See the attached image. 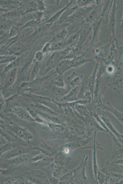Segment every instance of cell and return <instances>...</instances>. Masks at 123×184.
<instances>
[{
  "mask_svg": "<svg viewBox=\"0 0 123 184\" xmlns=\"http://www.w3.org/2000/svg\"><path fill=\"white\" fill-rule=\"evenodd\" d=\"M51 25V24H44L43 25L37 28L31 36L30 39L31 40V41H34L35 40L40 34L43 33Z\"/></svg>",
  "mask_w": 123,
  "mask_h": 184,
  "instance_id": "4fadbf2b",
  "label": "cell"
},
{
  "mask_svg": "<svg viewBox=\"0 0 123 184\" xmlns=\"http://www.w3.org/2000/svg\"><path fill=\"white\" fill-rule=\"evenodd\" d=\"M19 33L18 29L16 28L13 26L10 29L9 37H11L16 36L17 35H18Z\"/></svg>",
  "mask_w": 123,
  "mask_h": 184,
  "instance_id": "4316f807",
  "label": "cell"
},
{
  "mask_svg": "<svg viewBox=\"0 0 123 184\" xmlns=\"http://www.w3.org/2000/svg\"><path fill=\"white\" fill-rule=\"evenodd\" d=\"M40 68V65L38 62H35L34 65L31 72L30 76V79L31 81L33 80L35 77L37 75L39 69Z\"/></svg>",
  "mask_w": 123,
  "mask_h": 184,
  "instance_id": "ac0fdd59",
  "label": "cell"
},
{
  "mask_svg": "<svg viewBox=\"0 0 123 184\" xmlns=\"http://www.w3.org/2000/svg\"><path fill=\"white\" fill-rule=\"evenodd\" d=\"M61 59L60 53L55 52L51 55L48 59L46 65L47 69L50 70L58 64V62Z\"/></svg>",
  "mask_w": 123,
  "mask_h": 184,
  "instance_id": "ba28073f",
  "label": "cell"
},
{
  "mask_svg": "<svg viewBox=\"0 0 123 184\" xmlns=\"http://www.w3.org/2000/svg\"><path fill=\"white\" fill-rule=\"evenodd\" d=\"M13 129L16 134L23 139L28 140L31 137L30 134L24 128L17 126H14Z\"/></svg>",
  "mask_w": 123,
  "mask_h": 184,
  "instance_id": "5bb4252c",
  "label": "cell"
},
{
  "mask_svg": "<svg viewBox=\"0 0 123 184\" xmlns=\"http://www.w3.org/2000/svg\"><path fill=\"white\" fill-rule=\"evenodd\" d=\"M37 4L38 8L41 11H43L46 10V7L43 1L38 0Z\"/></svg>",
  "mask_w": 123,
  "mask_h": 184,
  "instance_id": "83f0119b",
  "label": "cell"
},
{
  "mask_svg": "<svg viewBox=\"0 0 123 184\" xmlns=\"http://www.w3.org/2000/svg\"><path fill=\"white\" fill-rule=\"evenodd\" d=\"M65 44L66 43L64 44L62 41L57 42L53 44L52 49L53 50H58L63 48Z\"/></svg>",
  "mask_w": 123,
  "mask_h": 184,
  "instance_id": "d4e9b609",
  "label": "cell"
},
{
  "mask_svg": "<svg viewBox=\"0 0 123 184\" xmlns=\"http://www.w3.org/2000/svg\"><path fill=\"white\" fill-rule=\"evenodd\" d=\"M116 53V49L115 48L114 45L113 44L111 47L108 53V59L109 60H112L114 58Z\"/></svg>",
  "mask_w": 123,
  "mask_h": 184,
  "instance_id": "cb8c5ba5",
  "label": "cell"
},
{
  "mask_svg": "<svg viewBox=\"0 0 123 184\" xmlns=\"http://www.w3.org/2000/svg\"><path fill=\"white\" fill-rule=\"evenodd\" d=\"M83 55L79 56L70 59V65L71 68H78L81 66L92 60L83 57Z\"/></svg>",
  "mask_w": 123,
  "mask_h": 184,
  "instance_id": "5b68a950",
  "label": "cell"
},
{
  "mask_svg": "<svg viewBox=\"0 0 123 184\" xmlns=\"http://www.w3.org/2000/svg\"><path fill=\"white\" fill-rule=\"evenodd\" d=\"M80 90V86L72 88L67 94L62 98L61 100L73 102L79 100L78 96Z\"/></svg>",
  "mask_w": 123,
  "mask_h": 184,
  "instance_id": "277c9868",
  "label": "cell"
},
{
  "mask_svg": "<svg viewBox=\"0 0 123 184\" xmlns=\"http://www.w3.org/2000/svg\"><path fill=\"white\" fill-rule=\"evenodd\" d=\"M17 67L11 70L9 72L6 80L4 87L7 88L11 86L14 82L17 75Z\"/></svg>",
  "mask_w": 123,
  "mask_h": 184,
  "instance_id": "8fae6325",
  "label": "cell"
},
{
  "mask_svg": "<svg viewBox=\"0 0 123 184\" xmlns=\"http://www.w3.org/2000/svg\"><path fill=\"white\" fill-rule=\"evenodd\" d=\"M53 82L58 87L61 88L65 87V84L62 75H60L58 74V75L55 77L54 80H53Z\"/></svg>",
  "mask_w": 123,
  "mask_h": 184,
  "instance_id": "2e32d148",
  "label": "cell"
},
{
  "mask_svg": "<svg viewBox=\"0 0 123 184\" xmlns=\"http://www.w3.org/2000/svg\"><path fill=\"white\" fill-rule=\"evenodd\" d=\"M71 68L70 65V59H64L57 65L56 70L58 73L60 75L66 71Z\"/></svg>",
  "mask_w": 123,
  "mask_h": 184,
  "instance_id": "9c48e42d",
  "label": "cell"
},
{
  "mask_svg": "<svg viewBox=\"0 0 123 184\" xmlns=\"http://www.w3.org/2000/svg\"><path fill=\"white\" fill-rule=\"evenodd\" d=\"M38 22L36 21L32 20L28 21L23 25L20 29V31L26 28L34 27L36 26Z\"/></svg>",
  "mask_w": 123,
  "mask_h": 184,
  "instance_id": "7402d4cb",
  "label": "cell"
},
{
  "mask_svg": "<svg viewBox=\"0 0 123 184\" xmlns=\"http://www.w3.org/2000/svg\"><path fill=\"white\" fill-rule=\"evenodd\" d=\"M74 0H71L65 7L54 15L49 19L45 22L44 24L46 23L51 24L58 19H59L63 13L70 5L74 2Z\"/></svg>",
  "mask_w": 123,
  "mask_h": 184,
  "instance_id": "7c38bea8",
  "label": "cell"
},
{
  "mask_svg": "<svg viewBox=\"0 0 123 184\" xmlns=\"http://www.w3.org/2000/svg\"><path fill=\"white\" fill-rule=\"evenodd\" d=\"M92 30V26L90 23L86 22L81 26L78 32L79 38L76 44L77 47L82 49L89 36Z\"/></svg>",
  "mask_w": 123,
  "mask_h": 184,
  "instance_id": "6da1fadb",
  "label": "cell"
},
{
  "mask_svg": "<svg viewBox=\"0 0 123 184\" xmlns=\"http://www.w3.org/2000/svg\"><path fill=\"white\" fill-rule=\"evenodd\" d=\"M22 15V13L19 10H13L6 13L5 16L8 17H16Z\"/></svg>",
  "mask_w": 123,
  "mask_h": 184,
  "instance_id": "ffe728a7",
  "label": "cell"
},
{
  "mask_svg": "<svg viewBox=\"0 0 123 184\" xmlns=\"http://www.w3.org/2000/svg\"><path fill=\"white\" fill-rule=\"evenodd\" d=\"M116 3L113 2L110 14L108 25V33L111 36L115 39V31L116 25L115 14L116 9Z\"/></svg>",
  "mask_w": 123,
  "mask_h": 184,
  "instance_id": "7a4b0ae2",
  "label": "cell"
},
{
  "mask_svg": "<svg viewBox=\"0 0 123 184\" xmlns=\"http://www.w3.org/2000/svg\"><path fill=\"white\" fill-rule=\"evenodd\" d=\"M121 22V26L120 27V29H122L123 27V16H122Z\"/></svg>",
  "mask_w": 123,
  "mask_h": 184,
  "instance_id": "836d02e7",
  "label": "cell"
},
{
  "mask_svg": "<svg viewBox=\"0 0 123 184\" xmlns=\"http://www.w3.org/2000/svg\"><path fill=\"white\" fill-rule=\"evenodd\" d=\"M67 31L65 28L62 29L59 31L56 35V37L59 39H63L66 36Z\"/></svg>",
  "mask_w": 123,
  "mask_h": 184,
  "instance_id": "603a6c76",
  "label": "cell"
},
{
  "mask_svg": "<svg viewBox=\"0 0 123 184\" xmlns=\"http://www.w3.org/2000/svg\"><path fill=\"white\" fill-rule=\"evenodd\" d=\"M50 48V42L47 43L44 46L42 50V52H46L49 51Z\"/></svg>",
  "mask_w": 123,
  "mask_h": 184,
  "instance_id": "1f68e13d",
  "label": "cell"
},
{
  "mask_svg": "<svg viewBox=\"0 0 123 184\" xmlns=\"http://www.w3.org/2000/svg\"><path fill=\"white\" fill-rule=\"evenodd\" d=\"M20 58H17L15 60L10 63L5 67L2 74L7 72L17 67L20 64Z\"/></svg>",
  "mask_w": 123,
  "mask_h": 184,
  "instance_id": "9a60e30c",
  "label": "cell"
},
{
  "mask_svg": "<svg viewBox=\"0 0 123 184\" xmlns=\"http://www.w3.org/2000/svg\"><path fill=\"white\" fill-rule=\"evenodd\" d=\"M106 72L108 74H111L113 73L114 71V67L112 65H108L106 69Z\"/></svg>",
  "mask_w": 123,
  "mask_h": 184,
  "instance_id": "4dcf8cb0",
  "label": "cell"
},
{
  "mask_svg": "<svg viewBox=\"0 0 123 184\" xmlns=\"http://www.w3.org/2000/svg\"><path fill=\"white\" fill-rule=\"evenodd\" d=\"M43 58L42 52H38L36 53L35 55V58L38 61H41Z\"/></svg>",
  "mask_w": 123,
  "mask_h": 184,
  "instance_id": "f546056e",
  "label": "cell"
},
{
  "mask_svg": "<svg viewBox=\"0 0 123 184\" xmlns=\"http://www.w3.org/2000/svg\"><path fill=\"white\" fill-rule=\"evenodd\" d=\"M82 78V75L73 71L71 75L69 76L67 79L70 86L72 88H73L80 86Z\"/></svg>",
  "mask_w": 123,
  "mask_h": 184,
  "instance_id": "8992f818",
  "label": "cell"
},
{
  "mask_svg": "<svg viewBox=\"0 0 123 184\" xmlns=\"http://www.w3.org/2000/svg\"><path fill=\"white\" fill-rule=\"evenodd\" d=\"M94 1L81 0H77L76 4L79 8L86 7L91 4H92Z\"/></svg>",
  "mask_w": 123,
  "mask_h": 184,
  "instance_id": "d6986e66",
  "label": "cell"
},
{
  "mask_svg": "<svg viewBox=\"0 0 123 184\" xmlns=\"http://www.w3.org/2000/svg\"><path fill=\"white\" fill-rule=\"evenodd\" d=\"M16 57L13 56H0V64L11 63L16 59Z\"/></svg>",
  "mask_w": 123,
  "mask_h": 184,
  "instance_id": "e0dca14e",
  "label": "cell"
},
{
  "mask_svg": "<svg viewBox=\"0 0 123 184\" xmlns=\"http://www.w3.org/2000/svg\"><path fill=\"white\" fill-rule=\"evenodd\" d=\"M35 106L37 109H40L44 112L52 114L55 113L51 109L42 105V104H36Z\"/></svg>",
  "mask_w": 123,
  "mask_h": 184,
  "instance_id": "44dd1931",
  "label": "cell"
},
{
  "mask_svg": "<svg viewBox=\"0 0 123 184\" xmlns=\"http://www.w3.org/2000/svg\"><path fill=\"white\" fill-rule=\"evenodd\" d=\"M12 111L21 118L28 121H34V119L28 112L21 107L15 106L13 109Z\"/></svg>",
  "mask_w": 123,
  "mask_h": 184,
  "instance_id": "52a82bcc",
  "label": "cell"
},
{
  "mask_svg": "<svg viewBox=\"0 0 123 184\" xmlns=\"http://www.w3.org/2000/svg\"><path fill=\"white\" fill-rule=\"evenodd\" d=\"M102 107L103 109L111 113L123 124V113L114 108L108 102L104 105Z\"/></svg>",
  "mask_w": 123,
  "mask_h": 184,
  "instance_id": "30bf717a",
  "label": "cell"
},
{
  "mask_svg": "<svg viewBox=\"0 0 123 184\" xmlns=\"http://www.w3.org/2000/svg\"><path fill=\"white\" fill-rule=\"evenodd\" d=\"M33 59V56L32 55H30L28 58L25 61L22 70V71H24L30 65Z\"/></svg>",
  "mask_w": 123,
  "mask_h": 184,
  "instance_id": "484cf974",
  "label": "cell"
},
{
  "mask_svg": "<svg viewBox=\"0 0 123 184\" xmlns=\"http://www.w3.org/2000/svg\"><path fill=\"white\" fill-rule=\"evenodd\" d=\"M24 148H18V149H17L12 151L10 153L11 154H10V155L9 156H14V155H16L17 154V153L18 154L21 153H23V152H24Z\"/></svg>",
  "mask_w": 123,
  "mask_h": 184,
  "instance_id": "f1b7e54d",
  "label": "cell"
},
{
  "mask_svg": "<svg viewBox=\"0 0 123 184\" xmlns=\"http://www.w3.org/2000/svg\"><path fill=\"white\" fill-rule=\"evenodd\" d=\"M11 147V144H8L5 145V146H3V147H1L0 151H1V152H4L8 150L9 148Z\"/></svg>",
  "mask_w": 123,
  "mask_h": 184,
  "instance_id": "d6a6232c",
  "label": "cell"
},
{
  "mask_svg": "<svg viewBox=\"0 0 123 184\" xmlns=\"http://www.w3.org/2000/svg\"><path fill=\"white\" fill-rule=\"evenodd\" d=\"M99 63L98 62H97L92 73L87 81L88 87L91 93L92 98L93 97L96 74L99 70Z\"/></svg>",
  "mask_w": 123,
  "mask_h": 184,
  "instance_id": "3957f363",
  "label": "cell"
}]
</instances>
